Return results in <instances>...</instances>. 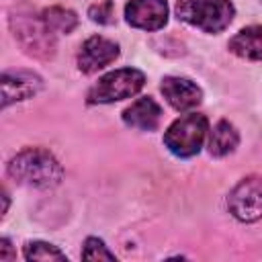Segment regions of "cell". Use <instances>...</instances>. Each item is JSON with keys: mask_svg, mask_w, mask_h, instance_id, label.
<instances>
[{"mask_svg": "<svg viewBox=\"0 0 262 262\" xmlns=\"http://www.w3.org/2000/svg\"><path fill=\"white\" fill-rule=\"evenodd\" d=\"M0 250H2V252H0V260H12V258H14V254L10 252V242H8L6 237L0 239Z\"/></svg>", "mask_w": 262, "mask_h": 262, "instance_id": "ac0fdd59", "label": "cell"}, {"mask_svg": "<svg viewBox=\"0 0 262 262\" xmlns=\"http://www.w3.org/2000/svg\"><path fill=\"white\" fill-rule=\"evenodd\" d=\"M235 8L229 0H178L176 16L205 33H219L233 20Z\"/></svg>", "mask_w": 262, "mask_h": 262, "instance_id": "3957f363", "label": "cell"}, {"mask_svg": "<svg viewBox=\"0 0 262 262\" xmlns=\"http://www.w3.org/2000/svg\"><path fill=\"white\" fill-rule=\"evenodd\" d=\"M8 174L18 184L31 188H51L61 182V164L41 147H27L8 162Z\"/></svg>", "mask_w": 262, "mask_h": 262, "instance_id": "6da1fadb", "label": "cell"}, {"mask_svg": "<svg viewBox=\"0 0 262 262\" xmlns=\"http://www.w3.org/2000/svg\"><path fill=\"white\" fill-rule=\"evenodd\" d=\"M229 49L242 59L262 61V25H250L229 39Z\"/></svg>", "mask_w": 262, "mask_h": 262, "instance_id": "7c38bea8", "label": "cell"}, {"mask_svg": "<svg viewBox=\"0 0 262 262\" xmlns=\"http://www.w3.org/2000/svg\"><path fill=\"white\" fill-rule=\"evenodd\" d=\"M0 84H2V106L4 108L8 104H12V102L33 98L43 86V82H41V78L37 74L25 72V70L4 72Z\"/></svg>", "mask_w": 262, "mask_h": 262, "instance_id": "9c48e42d", "label": "cell"}, {"mask_svg": "<svg viewBox=\"0 0 262 262\" xmlns=\"http://www.w3.org/2000/svg\"><path fill=\"white\" fill-rule=\"evenodd\" d=\"M239 143V133L229 121H219L211 131H209V154L215 158H223L231 154Z\"/></svg>", "mask_w": 262, "mask_h": 262, "instance_id": "4fadbf2b", "label": "cell"}, {"mask_svg": "<svg viewBox=\"0 0 262 262\" xmlns=\"http://www.w3.org/2000/svg\"><path fill=\"white\" fill-rule=\"evenodd\" d=\"M82 258L84 260H115V254L104 246L102 239L88 237L82 248Z\"/></svg>", "mask_w": 262, "mask_h": 262, "instance_id": "2e32d148", "label": "cell"}, {"mask_svg": "<svg viewBox=\"0 0 262 262\" xmlns=\"http://www.w3.org/2000/svg\"><path fill=\"white\" fill-rule=\"evenodd\" d=\"M145 84V74L137 68H121L104 74L88 90L90 104H108L115 100L135 96Z\"/></svg>", "mask_w": 262, "mask_h": 262, "instance_id": "5b68a950", "label": "cell"}, {"mask_svg": "<svg viewBox=\"0 0 262 262\" xmlns=\"http://www.w3.org/2000/svg\"><path fill=\"white\" fill-rule=\"evenodd\" d=\"M125 20L143 31H158L168 20L166 0H131L125 6Z\"/></svg>", "mask_w": 262, "mask_h": 262, "instance_id": "ba28073f", "label": "cell"}, {"mask_svg": "<svg viewBox=\"0 0 262 262\" xmlns=\"http://www.w3.org/2000/svg\"><path fill=\"white\" fill-rule=\"evenodd\" d=\"M160 90L168 100V104L176 111H192L203 100L201 88L192 80L180 78V76H166L162 80Z\"/></svg>", "mask_w": 262, "mask_h": 262, "instance_id": "30bf717a", "label": "cell"}, {"mask_svg": "<svg viewBox=\"0 0 262 262\" xmlns=\"http://www.w3.org/2000/svg\"><path fill=\"white\" fill-rule=\"evenodd\" d=\"M10 29L25 53L49 59L55 53V33L45 25L41 14H33L27 8H14L10 12Z\"/></svg>", "mask_w": 262, "mask_h": 262, "instance_id": "7a4b0ae2", "label": "cell"}, {"mask_svg": "<svg viewBox=\"0 0 262 262\" xmlns=\"http://www.w3.org/2000/svg\"><path fill=\"white\" fill-rule=\"evenodd\" d=\"M88 16H90V20H94L98 25H113L115 23V4L111 0L92 4L88 8Z\"/></svg>", "mask_w": 262, "mask_h": 262, "instance_id": "e0dca14e", "label": "cell"}, {"mask_svg": "<svg viewBox=\"0 0 262 262\" xmlns=\"http://www.w3.org/2000/svg\"><path fill=\"white\" fill-rule=\"evenodd\" d=\"M119 57V45L106 37L94 35L86 39L78 51V68L84 74H94Z\"/></svg>", "mask_w": 262, "mask_h": 262, "instance_id": "52a82bcc", "label": "cell"}, {"mask_svg": "<svg viewBox=\"0 0 262 262\" xmlns=\"http://www.w3.org/2000/svg\"><path fill=\"white\" fill-rule=\"evenodd\" d=\"M209 131V121L201 113H186L178 117L164 133L166 147L178 158H190L201 151Z\"/></svg>", "mask_w": 262, "mask_h": 262, "instance_id": "277c9868", "label": "cell"}, {"mask_svg": "<svg viewBox=\"0 0 262 262\" xmlns=\"http://www.w3.org/2000/svg\"><path fill=\"white\" fill-rule=\"evenodd\" d=\"M227 207L229 213L244 223L262 219V176L239 180L227 196Z\"/></svg>", "mask_w": 262, "mask_h": 262, "instance_id": "8992f818", "label": "cell"}, {"mask_svg": "<svg viewBox=\"0 0 262 262\" xmlns=\"http://www.w3.org/2000/svg\"><path fill=\"white\" fill-rule=\"evenodd\" d=\"M162 108L151 96H141L123 111V123L133 129L154 131L160 125Z\"/></svg>", "mask_w": 262, "mask_h": 262, "instance_id": "8fae6325", "label": "cell"}, {"mask_svg": "<svg viewBox=\"0 0 262 262\" xmlns=\"http://www.w3.org/2000/svg\"><path fill=\"white\" fill-rule=\"evenodd\" d=\"M41 18L53 33H72L78 27V16L74 10L63 6H49L41 12Z\"/></svg>", "mask_w": 262, "mask_h": 262, "instance_id": "5bb4252c", "label": "cell"}, {"mask_svg": "<svg viewBox=\"0 0 262 262\" xmlns=\"http://www.w3.org/2000/svg\"><path fill=\"white\" fill-rule=\"evenodd\" d=\"M27 260H66V254L47 242H29L25 246Z\"/></svg>", "mask_w": 262, "mask_h": 262, "instance_id": "9a60e30c", "label": "cell"}]
</instances>
